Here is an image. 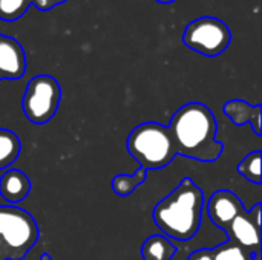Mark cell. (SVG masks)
Returning <instances> with one entry per match:
<instances>
[{
	"mask_svg": "<svg viewBox=\"0 0 262 260\" xmlns=\"http://www.w3.org/2000/svg\"><path fill=\"white\" fill-rule=\"evenodd\" d=\"M223 112L226 116L232 120L235 126H246L250 124L255 135L259 138L261 132V112L262 106H252L244 100H230L223 106Z\"/></svg>",
	"mask_w": 262,
	"mask_h": 260,
	"instance_id": "8fae6325",
	"label": "cell"
},
{
	"mask_svg": "<svg viewBox=\"0 0 262 260\" xmlns=\"http://www.w3.org/2000/svg\"><path fill=\"white\" fill-rule=\"evenodd\" d=\"M230 41L232 32L229 26L223 20L210 15L192 20L183 34V43L189 49L210 58L223 54Z\"/></svg>",
	"mask_w": 262,
	"mask_h": 260,
	"instance_id": "8992f818",
	"label": "cell"
},
{
	"mask_svg": "<svg viewBox=\"0 0 262 260\" xmlns=\"http://www.w3.org/2000/svg\"><path fill=\"white\" fill-rule=\"evenodd\" d=\"M261 159L262 155L259 150H255V152H250L249 155L244 156V159L238 164L236 170L238 173L246 178L247 181L259 185L262 181L261 178Z\"/></svg>",
	"mask_w": 262,
	"mask_h": 260,
	"instance_id": "9a60e30c",
	"label": "cell"
},
{
	"mask_svg": "<svg viewBox=\"0 0 262 260\" xmlns=\"http://www.w3.org/2000/svg\"><path fill=\"white\" fill-rule=\"evenodd\" d=\"M0 80H2V78H0Z\"/></svg>",
	"mask_w": 262,
	"mask_h": 260,
	"instance_id": "7402d4cb",
	"label": "cell"
},
{
	"mask_svg": "<svg viewBox=\"0 0 262 260\" xmlns=\"http://www.w3.org/2000/svg\"><path fill=\"white\" fill-rule=\"evenodd\" d=\"M147 176V170L138 167V170H135L132 175H117L112 178L111 181V188L115 195L126 198L130 196L144 181Z\"/></svg>",
	"mask_w": 262,
	"mask_h": 260,
	"instance_id": "5bb4252c",
	"label": "cell"
},
{
	"mask_svg": "<svg viewBox=\"0 0 262 260\" xmlns=\"http://www.w3.org/2000/svg\"><path fill=\"white\" fill-rule=\"evenodd\" d=\"M26 57L21 44L6 35H0V78L18 80L25 75Z\"/></svg>",
	"mask_w": 262,
	"mask_h": 260,
	"instance_id": "9c48e42d",
	"label": "cell"
},
{
	"mask_svg": "<svg viewBox=\"0 0 262 260\" xmlns=\"http://www.w3.org/2000/svg\"><path fill=\"white\" fill-rule=\"evenodd\" d=\"M212 254L213 260H253L252 253L233 244L232 241H226L218 247L212 248Z\"/></svg>",
	"mask_w": 262,
	"mask_h": 260,
	"instance_id": "2e32d148",
	"label": "cell"
},
{
	"mask_svg": "<svg viewBox=\"0 0 262 260\" xmlns=\"http://www.w3.org/2000/svg\"><path fill=\"white\" fill-rule=\"evenodd\" d=\"M126 147L138 167L147 172L169 166L177 155L167 126L155 121H147L132 129L126 139Z\"/></svg>",
	"mask_w": 262,
	"mask_h": 260,
	"instance_id": "3957f363",
	"label": "cell"
},
{
	"mask_svg": "<svg viewBox=\"0 0 262 260\" xmlns=\"http://www.w3.org/2000/svg\"><path fill=\"white\" fill-rule=\"evenodd\" d=\"M157 2H158V3H164V5H166V3H172V2H175V0H157Z\"/></svg>",
	"mask_w": 262,
	"mask_h": 260,
	"instance_id": "44dd1931",
	"label": "cell"
},
{
	"mask_svg": "<svg viewBox=\"0 0 262 260\" xmlns=\"http://www.w3.org/2000/svg\"><path fill=\"white\" fill-rule=\"evenodd\" d=\"M175 254L177 247L163 234L147 238L141 247V256L144 260H172Z\"/></svg>",
	"mask_w": 262,
	"mask_h": 260,
	"instance_id": "7c38bea8",
	"label": "cell"
},
{
	"mask_svg": "<svg viewBox=\"0 0 262 260\" xmlns=\"http://www.w3.org/2000/svg\"><path fill=\"white\" fill-rule=\"evenodd\" d=\"M261 208L262 204L258 202L250 211L238 215L230 225L224 230L227 239L233 244L243 247L252 254L261 256Z\"/></svg>",
	"mask_w": 262,
	"mask_h": 260,
	"instance_id": "52a82bcc",
	"label": "cell"
},
{
	"mask_svg": "<svg viewBox=\"0 0 262 260\" xmlns=\"http://www.w3.org/2000/svg\"><path fill=\"white\" fill-rule=\"evenodd\" d=\"M38 241L34 218L17 205H0V260H21Z\"/></svg>",
	"mask_w": 262,
	"mask_h": 260,
	"instance_id": "277c9868",
	"label": "cell"
},
{
	"mask_svg": "<svg viewBox=\"0 0 262 260\" xmlns=\"http://www.w3.org/2000/svg\"><path fill=\"white\" fill-rule=\"evenodd\" d=\"M63 2H66V0H34V5L40 11H49L51 8H54Z\"/></svg>",
	"mask_w": 262,
	"mask_h": 260,
	"instance_id": "d6986e66",
	"label": "cell"
},
{
	"mask_svg": "<svg viewBox=\"0 0 262 260\" xmlns=\"http://www.w3.org/2000/svg\"><path fill=\"white\" fill-rule=\"evenodd\" d=\"M187 260H213L212 254V248H201L193 251L192 254H189Z\"/></svg>",
	"mask_w": 262,
	"mask_h": 260,
	"instance_id": "ac0fdd59",
	"label": "cell"
},
{
	"mask_svg": "<svg viewBox=\"0 0 262 260\" xmlns=\"http://www.w3.org/2000/svg\"><path fill=\"white\" fill-rule=\"evenodd\" d=\"M31 192L29 178L18 169H6L0 175V198L8 205L25 201Z\"/></svg>",
	"mask_w": 262,
	"mask_h": 260,
	"instance_id": "30bf717a",
	"label": "cell"
},
{
	"mask_svg": "<svg viewBox=\"0 0 262 260\" xmlns=\"http://www.w3.org/2000/svg\"><path fill=\"white\" fill-rule=\"evenodd\" d=\"M0 35H2V34H0Z\"/></svg>",
	"mask_w": 262,
	"mask_h": 260,
	"instance_id": "603a6c76",
	"label": "cell"
},
{
	"mask_svg": "<svg viewBox=\"0 0 262 260\" xmlns=\"http://www.w3.org/2000/svg\"><path fill=\"white\" fill-rule=\"evenodd\" d=\"M246 211L241 199L230 190H216L207 202V216L220 230H226L230 222Z\"/></svg>",
	"mask_w": 262,
	"mask_h": 260,
	"instance_id": "ba28073f",
	"label": "cell"
},
{
	"mask_svg": "<svg viewBox=\"0 0 262 260\" xmlns=\"http://www.w3.org/2000/svg\"><path fill=\"white\" fill-rule=\"evenodd\" d=\"M177 155L198 162H215L224 146L216 139V118L203 103H187L170 118L167 126Z\"/></svg>",
	"mask_w": 262,
	"mask_h": 260,
	"instance_id": "6da1fadb",
	"label": "cell"
},
{
	"mask_svg": "<svg viewBox=\"0 0 262 260\" xmlns=\"http://www.w3.org/2000/svg\"><path fill=\"white\" fill-rule=\"evenodd\" d=\"M20 139L18 136L8 130L0 129V172L9 169L20 155Z\"/></svg>",
	"mask_w": 262,
	"mask_h": 260,
	"instance_id": "4fadbf2b",
	"label": "cell"
},
{
	"mask_svg": "<svg viewBox=\"0 0 262 260\" xmlns=\"http://www.w3.org/2000/svg\"><path fill=\"white\" fill-rule=\"evenodd\" d=\"M38 260H54V259H52V257H51V256H49L48 253H43V254L40 256V259H38Z\"/></svg>",
	"mask_w": 262,
	"mask_h": 260,
	"instance_id": "ffe728a7",
	"label": "cell"
},
{
	"mask_svg": "<svg viewBox=\"0 0 262 260\" xmlns=\"http://www.w3.org/2000/svg\"><path fill=\"white\" fill-rule=\"evenodd\" d=\"M34 0H0V20L15 21L25 15Z\"/></svg>",
	"mask_w": 262,
	"mask_h": 260,
	"instance_id": "e0dca14e",
	"label": "cell"
},
{
	"mask_svg": "<svg viewBox=\"0 0 262 260\" xmlns=\"http://www.w3.org/2000/svg\"><path fill=\"white\" fill-rule=\"evenodd\" d=\"M61 98V87L51 75H35L26 84L21 109L28 121L35 126L46 124L57 113Z\"/></svg>",
	"mask_w": 262,
	"mask_h": 260,
	"instance_id": "5b68a950",
	"label": "cell"
},
{
	"mask_svg": "<svg viewBox=\"0 0 262 260\" xmlns=\"http://www.w3.org/2000/svg\"><path fill=\"white\" fill-rule=\"evenodd\" d=\"M204 193L190 179L184 178L154 208V222L164 238L175 242L193 239L203 222Z\"/></svg>",
	"mask_w": 262,
	"mask_h": 260,
	"instance_id": "7a4b0ae2",
	"label": "cell"
}]
</instances>
